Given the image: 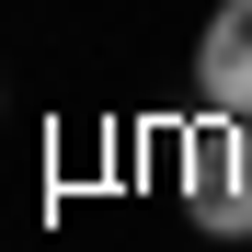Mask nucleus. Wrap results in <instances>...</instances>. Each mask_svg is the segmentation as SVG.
Wrapping results in <instances>:
<instances>
[{
    "mask_svg": "<svg viewBox=\"0 0 252 252\" xmlns=\"http://www.w3.org/2000/svg\"><path fill=\"white\" fill-rule=\"evenodd\" d=\"M184 218L206 241H252V115L195 126V149H184Z\"/></svg>",
    "mask_w": 252,
    "mask_h": 252,
    "instance_id": "obj_1",
    "label": "nucleus"
},
{
    "mask_svg": "<svg viewBox=\"0 0 252 252\" xmlns=\"http://www.w3.org/2000/svg\"><path fill=\"white\" fill-rule=\"evenodd\" d=\"M195 103L206 115H252V0H218L195 34Z\"/></svg>",
    "mask_w": 252,
    "mask_h": 252,
    "instance_id": "obj_2",
    "label": "nucleus"
}]
</instances>
